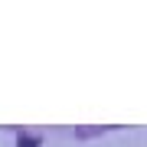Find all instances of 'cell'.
Wrapping results in <instances>:
<instances>
[{
  "mask_svg": "<svg viewBox=\"0 0 147 147\" xmlns=\"http://www.w3.org/2000/svg\"><path fill=\"white\" fill-rule=\"evenodd\" d=\"M20 147H36V137H20Z\"/></svg>",
  "mask_w": 147,
  "mask_h": 147,
  "instance_id": "1",
  "label": "cell"
}]
</instances>
